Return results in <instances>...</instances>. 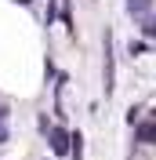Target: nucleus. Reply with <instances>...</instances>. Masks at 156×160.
<instances>
[{
    "instance_id": "nucleus-6",
    "label": "nucleus",
    "mask_w": 156,
    "mask_h": 160,
    "mask_svg": "<svg viewBox=\"0 0 156 160\" xmlns=\"http://www.w3.org/2000/svg\"><path fill=\"white\" fill-rule=\"evenodd\" d=\"M4 142H7V128H4V124H0V146H4Z\"/></svg>"
},
{
    "instance_id": "nucleus-5",
    "label": "nucleus",
    "mask_w": 156,
    "mask_h": 160,
    "mask_svg": "<svg viewBox=\"0 0 156 160\" xmlns=\"http://www.w3.org/2000/svg\"><path fill=\"white\" fill-rule=\"evenodd\" d=\"M44 18H47V22L58 18V0H51V4H47V15H44Z\"/></svg>"
},
{
    "instance_id": "nucleus-3",
    "label": "nucleus",
    "mask_w": 156,
    "mask_h": 160,
    "mask_svg": "<svg viewBox=\"0 0 156 160\" xmlns=\"http://www.w3.org/2000/svg\"><path fill=\"white\" fill-rule=\"evenodd\" d=\"M149 11H153V0H127V15H131L134 22L149 18Z\"/></svg>"
},
{
    "instance_id": "nucleus-1",
    "label": "nucleus",
    "mask_w": 156,
    "mask_h": 160,
    "mask_svg": "<svg viewBox=\"0 0 156 160\" xmlns=\"http://www.w3.org/2000/svg\"><path fill=\"white\" fill-rule=\"evenodd\" d=\"M47 138H51V149H55V157H69V146H73V138L66 135V128H55L47 131Z\"/></svg>"
},
{
    "instance_id": "nucleus-4",
    "label": "nucleus",
    "mask_w": 156,
    "mask_h": 160,
    "mask_svg": "<svg viewBox=\"0 0 156 160\" xmlns=\"http://www.w3.org/2000/svg\"><path fill=\"white\" fill-rule=\"evenodd\" d=\"M138 142H149V146H156V124H142V128H134Z\"/></svg>"
},
{
    "instance_id": "nucleus-2",
    "label": "nucleus",
    "mask_w": 156,
    "mask_h": 160,
    "mask_svg": "<svg viewBox=\"0 0 156 160\" xmlns=\"http://www.w3.org/2000/svg\"><path fill=\"white\" fill-rule=\"evenodd\" d=\"M113 88H116V69H113V37L105 33V91L113 95Z\"/></svg>"
}]
</instances>
